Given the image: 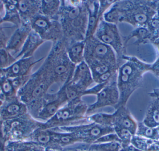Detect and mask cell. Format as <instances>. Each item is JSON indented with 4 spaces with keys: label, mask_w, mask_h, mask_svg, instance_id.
<instances>
[{
    "label": "cell",
    "mask_w": 159,
    "mask_h": 151,
    "mask_svg": "<svg viewBox=\"0 0 159 151\" xmlns=\"http://www.w3.org/2000/svg\"><path fill=\"white\" fill-rule=\"evenodd\" d=\"M57 18L66 46L85 40L88 12L84 0H62Z\"/></svg>",
    "instance_id": "obj_1"
},
{
    "label": "cell",
    "mask_w": 159,
    "mask_h": 151,
    "mask_svg": "<svg viewBox=\"0 0 159 151\" xmlns=\"http://www.w3.org/2000/svg\"><path fill=\"white\" fill-rule=\"evenodd\" d=\"M53 82L43 65L32 73L26 83L18 91L19 99L25 104L29 113L37 119L46 101V95Z\"/></svg>",
    "instance_id": "obj_2"
},
{
    "label": "cell",
    "mask_w": 159,
    "mask_h": 151,
    "mask_svg": "<svg viewBox=\"0 0 159 151\" xmlns=\"http://www.w3.org/2000/svg\"><path fill=\"white\" fill-rule=\"evenodd\" d=\"M125 62L120 65L117 74V87L120 94L119 102L115 109L125 106L134 91L138 88L141 75L145 70L151 69L150 65L140 62L137 58L126 55L122 57Z\"/></svg>",
    "instance_id": "obj_3"
},
{
    "label": "cell",
    "mask_w": 159,
    "mask_h": 151,
    "mask_svg": "<svg viewBox=\"0 0 159 151\" xmlns=\"http://www.w3.org/2000/svg\"><path fill=\"white\" fill-rule=\"evenodd\" d=\"M42 65L54 84L60 88L71 80L76 66L69 58L63 40L52 43Z\"/></svg>",
    "instance_id": "obj_4"
},
{
    "label": "cell",
    "mask_w": 159,
    "mask_h": 151,
    "mask_svg": "<svg viewBox=\"0 0 159 151\" xmlns=\"http://www.w3.org/2000/svg\"><path fill=\"white\" fill-rule=\"evenodd\" d=\"M88 105L82 98L67 103L55 115L46 122H41L40 127L43 129H58L83 124L87 121Z\"/></svg>",
    "instance_id": "obj_5"
},
{
    "label": "cell",
    "mask_w": 159,
    "mask_h": 151,
    "mask_svg": "<svg viewBox=\"0 0 159 151\" xmlns=\"http://www.w3.org/2000/svg\"><path fill=\"white\" fill-rule=\"evenodd\" d=\"M41 121L29 113L1 122V132L4 143L26 141L40 126Z\"/></svg>",
    "instance_id": "obj_6"
},
{
    "label": "cell",
    "mask_w": 159,
    "mask_h": 151,
    "mask_svg": "<svg viewBox=\"0 0 159 151\" xmlns=\"http://www.w3.org/2000/svg\"><path fill=\"white\" fill-rule=\"evenodd\" d=\"M139 1H116L113 4L118 12L119 22H125L137 27L147 25L156 12Z\"/></svg>",
    "instance_id": "obj_7"
},
{
    "label": "cell",
    "mask_w": 159,
    "mask_h": 151,
    "mask_svg": "<svg viewBox=\"0 0 159 151\" xmlns=\"http://www.w3.org/2000/svg\"><path fill=\"white\" fill-rule=\"evenodd\" d=\"M84 61L88 67L100 65H120L114 50L94 36L85 39Z\"/></svg>",
    "instance_id": "obj_8"
},
{
    "label": "cell",
    "mask_w": 159,
    "mask_h": 151,
    "mask_svg": "<svg viewBox=\"0 0 159 151\" xmlns=\"http://www.w3.org/2000/svg\"><path fill=\"white\" fill-rule=\"evenodd\" d=\"M94 36L103 43L110 46L115 52L119 64L121 65L122 57L125 55L126 46L121 35L117 25L100 20Z\"/></svg>",
    "instance_id": "obj_9"
},
{
    "label": "cell",
    "mask_w": 159,
    "mask_h": 151,
    "mask_svg": "<svg viewBox=\"0 0 159 151\" xmlns=\"http://www.w3.org/2000/svg\"><path fill=\"white\" fill-rule=\"evenodd\" d=\"M30 25L32 30L45 42L54 43L63 40L62 27L57 19L39 14L30 21Z\"/></svg>",
    "instance_id": "obj_10"
},
{
    "label": "cell",
    "mask_w": 159,
    "mask_h": 151,
    "mask_svg": "<svg viewBox=\"0 0 159 151\" xmlns=\"http://www.w3.org/2000/svg\"><path fill=\"white\" fill-rule=\"evenodd\" d=\"M54 129L60 131L74 132L80 135L83 139V143L87 145L94 143L98 139L104 135L115 132L114 128L102 126L94 122H89L86 124H80L70 127H62Z\"/></svg>",
    "instance_id": "obj_11"
},
{
    "label": "cell",
    "mask_w": 159,
    "mask_h": 151,
    "mask_svg": "<svg viewBox=\"0 0 159 151\" xmlns=\"http://www.w3.org/2000/svg\"><path fill=\"white\" fill-rule=\"evenodd\" d=\"M88 12V24L85 39L94 36L104 14L116 2L111 0H84Z\"/></svg>",
    "instance_id": "obj_12"
},
{
    "label": "cell",
    "mask_w": 159,
    "mask_h": 151,
    "mask_svg": "<svg viewBox=\"0 0 159 151\" xmlns=\"http://www.w3.org/2000/svg\"><path fill=\"white\" fill-rule=\"evenodd\" d=\"M116 81H112L107 84L96 95V101L88 105L87 115L103 107L111 106L115 108L117 106L119 103L120 94Z\"/></svg>",
    "instance_id": "obj_13"
},
{
    "label": "cell",
    "mask_w": 159,
    "mask_h": 151,
    "mask_svg": "<svg viewBox=\"0 0 159 151\" xmlns=\"http://www.w3.org/2000/svg\"><path fill=\"white\" fill-rule=\"evenodd\" d=\"M68 103L67 98L63 86L54 93L47 94L46 101L40 111L37 119L48 121L61 107Z\"/></svg>",
    "instance_id": "obj_14"
},
{
    "label": "cell",
    "mask_w": 159,
    "mask_h": 151,
    "mask_svg": "<svg viewBox=\"0 0 159 151\" xmlns=\"http://www.w3.org/2000/svg\"><path fill=\"white\" fill-rule=\"evenodd\" d=\"M44 58L45 57H43L36 60L34 57H32L17 59L11 65L0 71V75L11 78L29 77L32 74V69L34 65Z\"/></svg>",
    "instance_id": "obj_15"
},
{
    "label": "cell",
    "mask_w": 159,
    "mask_h": 151,
    "mask_svg": "<svg viewBox=\"0 0 159 151\" xmlns=\"http://www.w3.org/2000/svg\"><path fill=\"white\" fill-rule=\"evenodd\" d=\"M28 112L25 104L17 96L2 102L0 106V121L12 119Z\"/></svg>",
    "instance_id": "obj_16"
},
{
    "label": "cell",
    "mask_w": 159,
    "mask_h": 151,
    "mask_svg": "<svg viewBox=\"0 0 159 151\" xmlns=\"http://www.w3.org/2000/svg\"><path fill=\"white\" fill-rule=\"evenodd\" d=\"M69 82L84 92L94 82L91 70L84 61L76 66Z\"/></svg>",
    "instance_id": "obj_17"
},
{
    "label": "cell",
    "mask_w": 159,
    "mask_h": 151,
    "mask_svg": "<svg viewBox=\"0 0 159 151\" xmlns=\"http://www.w3.org/2000/svg\"><path fill=\"white\" fill-rule=\"evenodd\" d=\"M31 30L30 24L22 23L10 37L6 49L11 52H13V56L19 53Z\"/></svg>",
    "instance_id": "obj_18"
},
{
    "label": "cell",
    "mask_w": 159,
    "mask_h": 151,
    "mask_svg": "<svg viewBox=\"0 0 159 151\" xmlns=\"http://www.w3.org/2000/svg\"><path fill=\"white\" fill-rule=\"evenodd\" d=\"M41 5V0H18V10L22 24H30V21L40 14Z\"/></svg>",
    "instance_id": "obj_19"
},
{
    "label": "cell",
    "mask_w": 159,
    "mask_h": 151,
    "mask_svg": "<svg viewBox=\"0 0 159 151\" xmlns=\"http://www.w3.org/2000/svg\"><path fill=\"white\" fill-rule=\"evenodd\" d=\"M113 115V128L119 127L129 130L133 135L136 130V123L125 106L116 109Z\"/></svg>",
    "instance_id": "obj_20"
},
{
    "label": "cell",
    "mask_w": 159,
    "mask_h": 151,
    "mask_svg": "<svg viewBox=\"0 0 159 151\" xmlns=\"http://www.w3.org/2000/svg\"><path fill=\"white\" fill-rule=\"evenodd\" d=\"M50 129L57 151H61L64 148L77 143H83L81 137L74 132H61L54 129Z\"/></svg>",
    "instance_id": "obj_21"
},
{
    "label": "cell",
    "mask_w": 159,
    "mask_h": 151,
    "mask_svg": "<svg viewBox=\"0 0 159 151\" xmlns=\"http://www.w3.org/2000/svg\"><path fill=\"white\" fill-rule=\"evenodd\" d=\"M45 41L32 30L21 51L15 57L16 58L19 59L32 57L37 49Z\"/></svg>",
    "instance_id": "obj_22"
},
{
    "label": "cell",
    "mask_w": 159,
    "mask_h": 151,
    "mask_svg": "<svg viewBox=\"0 0 159 151\" xmlns=\"http://www.w3.org/2000/svg\"><path fill=\"white\" fill-rule=\"evenodd\" d=\"M26 141H32L48 150H57L51 130L39 127Z\"/></svg>",
    "instance_id": "obj_23"
},
{
    "label": "cell",
    "mask_w": 159,
    "mask_h": 151,
    "mask_svg": "<svg viewBox=\"0 0 159 151\" xmlns=\"http://www.w3.org/2000/svg\"><path fill=\"white\" fill-rule=\"evenodd\" d=\"M4 15L3 22H10L18 27L22 25V20L18 10V1L4 0Z\"/></svg>",
    "instance_id": "obj_24"
},
{
    "label": "cell",
    "mask_w": 159,
    "mask_h": 151,
    "mask_svg": "<svg viewBox=\"0 0 159 151\" xmlns=\"http://www.w3.org/2000/svg\"><path fill=\"white\" fill-rule=\"evenodd\" d=\"M66 47L69 58L75 65L84 61L85 40L74 42L66 45Z\"/></svg>",
    "instance_id": "obj_25"
},
{
    "label": "cell",
    "mask_w": 159,
    "mask_h": 151,
    "mask_svg": "<svg viewBox=\"0 0 159 151\" xmlns=\"http://www.w3.org/2000/svg\"><path fill=\"white\" fill-rule=\"evenodd\" d=\"M18 91L12 79L0 75V100L2 102L16 97Z\"/></svg>",
    "instance_id": "obj_26"
},
{
    "label": "cell",
    "mask_w": 159,
    "mask_h": 151,
    "mask_svg": "<svg viewBox=\"0 0 159 151\" xmlns=\"http://www.w3.org/2000/svg\"><path fill=\"white\" fill-rule=\"evenodd\" d=\"M5 149L10 151H47L43 146L30 141L7 142Z\"/></svg>",
    "instance_id": "obj_27"
},
{
    "label": "cell",
    "mask_w": 159,
    "mask_h": 151,
    "mask_svg": "<svg viewBox=\"0 0 159 151\" xmlns=\"http://www.w3.org/2000/svg\"><path fill=\"white\" fill-rule=\"evenodd\" d=\"M59 0H41L40 14L51 18L58 19L57 15L61 6Z\"/></svg>",
    "instance_id": "obj_28"
},
{
    "label": "cell",
    "mask_w": 159,
    "mask_h": 151,
    "mask_svg": "<svg viewBox=\"0 0 159 151\" xmlns=\"http://www.w3.org/2000/svg\"><path fill=\"white\" fill-rule=\"evenodd\" d=\"M90 151H119L122 148L120 143L118 141L94 143L88 145Z\"/></svg>",
    "instance_id": "obj_29"
},
{
    "label": "cell",
    "mask_w": 159,
    "mask_h": 151,
    "mask_svg": "<svg viewBox=\"0 0 159 151\" xmlns=\"http://www.w3.org/2000/svg\"><path fill=\"white\" fill-rule=\"evenodd\" d=\"M17 59L6 49H0V71L11 65Z\"/></svg>",
    "instance_id": "obj_30"
},
{
    "label": "cell",
    "mask_w": 159,
    "mask_h": 151,
    "mask_svg": "<svg viewBox=\"0 0 159 151\" xmlns=\"http://www.w3.org/2000/svg\"><path fill=\"white\" fill-rule=\"evenodd\" d=\"M155 104L152 106V107L149 112V116L150 120H152L154 124L156 125L159 124V104L158 101L155 103Z\"/></svg>",
    "instance_id": "obj_31"
},
{
    "label": "cell",
    "mask_w": 159,
    "mask_h": 151,
    "mask_svg": "<svg viewBox=\"0 0 159 151\" xmlns=\"http://www.w3.org/2000/svg\"><path fill=\"white\" fill-rule=\"evenodd\" d=\"M113 141H118L120 142V139L115 132L109 133L104 135L98 139L94 143H101L111 142Z\"/></svg>",
    "instance_id": "obj_32"
},
{
    "label": "cell",
    "mask_w": 159,
    "mask_h": 151,
    "mask_svg": "<svg viewBox=\"0 0 159 151\" xmlns=\"http://www.w3.org/2000/svg\"><path fill=\"white\" fill-rule=\"evenodd\" d=\"M5 28L0 27V49H6L10 38L5 32Z\"/></svg>",
    "instance_id": "obj_33"
},
{
    "label": "cell",
    "mask_w": 159,
    "mask_h": 151,
    "mask_svg": "<svg viewBox=\"0 0 159 151\" xmlns=\"http://www.w3.org/2000/svg\"><path fill=\"white\" fill-rule=\"evenodd\" d=\"M142 129L143 130V133L145 134V136L149 138L153 137L155 133H156V131H155V129H153L150 127H147V128H143Z\"/></svg>",
    "instance_id": "obj_34"
},
{
    "label": "cell",
    "mask_w": 159,
    "mask_h": 151,
    "mask_svg": "<svg viewBox=\"0 0 159 151\" xmlns=\"http://www.w3.org/2000/svg\"><path fill=\"white\" fill-rule=\"evenodd\" d=\"M4 13H5V10H4V4L3 3L2 4L0 5V27L1 24L3 23Z\"/></svg>",
    "instance_id": "obj_35"
},
{
    "label": "cell",
    "mask_w": 159,
    "mask_h": 151,
    "mask_svg": "<svg viewBox=\"0 0 159 151\" xmlns=\"http://www.w3.org/2000/svg\"><path fill=\"white\" fill-rule=\"evenodd\" d=\"M5 150V145L0 141V151H4Z\"/></svg>",
    "instance_id": "obj_36"
},
{
    "label": "cell",
    "mask_w": 159,
    "mask_h": 151,
    "mask_svg": "<svg viewBox=\"0 0 159 151\" xmlns=\"http://www.w3.org/2000/svg\"><path fill=\"white\" fill-rule=\"evenodd\" d=\"M157 43H156V44H157V46H158V49L159 50V40H157Z\"/></svg>",
    "instance_id": "obj_37"
},
{
    "label": "cell",
    "mask_w": 159,
    "mask_h": 151,
    "mask_svg": "<svg viewBox=\"0 0 159 151\" xmlns=\"http://www.w3.org/2000/svg\"><path fill=\"white\" fill-rule=\"evenodd\" d=\"M47 151H57V150H48V149H47Z\"/></svg>",
    "instance_id": "obj_38"
},
{
    "label": "cell",
    "mask_w": 159,
    "mask_h": 151,
    "mask_svg": "<svg viewBox=\"0 0 159 151\" xmlns=\"http://www.w3.org/2000/svg\"><path fill=\"white\" fill-rule=\"evenodd\" d=\"M3 3V1H0V5H1Z\"/></svg>",
    "instance_id": "obj_39"
},
{
    "label": "cell",
    "mask_w": 159,
    "mask_h": 151,
    "mask_svg": "<svg viewBox=\"0 0 159 151\" xmlns=\"http://www.w3.org/2000/svg\"><path fill=\"white\" fill-rule=\"evenodd\" d=\"M2 104V102L0 100V106H1ZM0 123H1V121H0Z\"/></svg>",
    "instance_id": "obj_40"
},
{
    "label": "cell",
    "mask_w": 159,
    "mask_h": 151,
    "mask_svg": "<svg viewBox=\"0 0 159 151\" xmlns=\"http://www.w3.org/2000/svg\"><path fill=\"white\" fill-rule=\"evenodd\" d=\"M4 151H10V150H8V149H5V150H4Z\"/></svg>",
    "instance_id": "obj_41"
}]
</instances>
